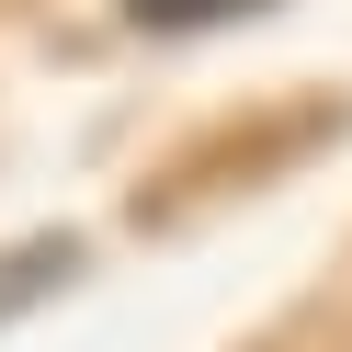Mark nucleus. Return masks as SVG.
Listing matches in <instances>:
<instances>
[{
    "label": "nucleus",
    "instance_id": "1",
    "mask_svg": "<svg viewBox=\"0 0 352 352\" xmlns=\"http://www.w3.org/2000/svg\"><path fill=\"white\" fill-rule=\"evenodd\" d=\"M57 284H80V239H34V250H0V329L23 318V307H46Z\"/></svg>",
    "mask_w": 352,
    "mask_h": 352
},
{
    "label": "nucleus",
    "instance_id": "2",
    "mask_svg": "<svg viewBox=\"0 0 352 352\" xmlns=\"http://www.w3.org/2000/svg\"><path fill=\"white\" fill-rule=\"evenodd\" d=\"M250 12H273V0H125V23L148 34H205V23H250Z\"/></svg>",
    "mask_w": 352,
    "mask_h": 352
}]
</instances>
